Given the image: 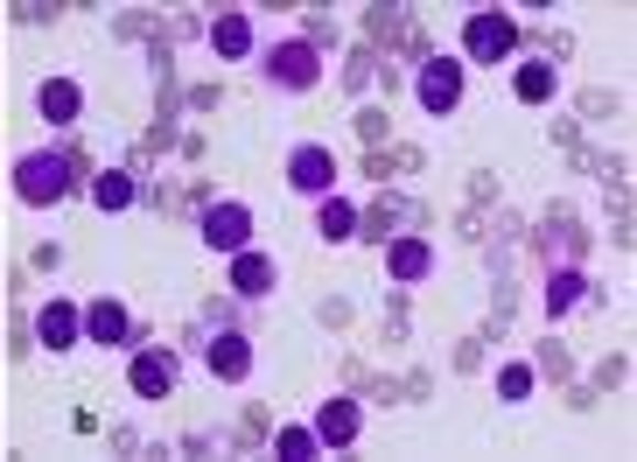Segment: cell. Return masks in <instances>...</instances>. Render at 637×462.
<instances>
[{
    "label": "cell",
    "mask_w": 637,
    "mask_h": 462,
    "mask_svg": "<svg viewBox=\"0 0 637 462\" xmlns=\"http://www.w3.org/2000/svg\"><path fill=\"white\" fill-rule=\"evenodd\" d=\"M274 280H281L274 253H260V245L231 253V295H239V301H266V295H274Z\"/></svg>",
    "instance_id": "5bb4252c"
},
{
    "label": "cell",
    "mask_w": 637,
    "mask_h": 462,
    "mask_svg": "<svg viewBox=\"0 0 637 462\" xmlns=\"http://www.w3.org/2000/svg\"><path fill=\"white\" fill-rule=\"evenodd\" d=\"M532 385H539V372H532L526 358L497 364V399H505V407H518V399H532Z\"/></svg>",
    "instance_id": "44dd1931"
},
{
    "label": "cell",
    "mask_w": 637,
    "mask_h": 462,
    "mask_svg": "<svg viewBox=\"0 0 637 462\" xmlns=\"http://www.w3.org/2000/svg\"><path fill=\"white\" fill-rule=\"evenodd\" d=\"M70 189H77V168H70L64 147H29V154H14V197H22L29 210H56Z\"/></svg>",
    "instance_id": "6da1fadb"
},
{
    "label": "cell",
    "mask_w": 637,
    "mask_h": 462,
    "mask_svg": "<svg viewBox=\"0 0 637 462\" xmlns=\"http://www.w3.org/2000/svg\"><path fill=\"white\" fill-rule=\"evenodd\" d=\"M35 351H50V358H64V351H77L85 343V308H77L70 295H50L43 308H35Z\"/></svg>",
    "instance_id": "ba28073f"
},
{
    "label": "cell",
    "mask_w": 637,
    "mask_h": 462,
    "mask_svg": "<svg viewBox=\"0 0 637 462\" xmlns=\"http://www.w3.org/2000/svg\"><path fill=\"white\" fill-rule=\"evenodd\" d=\"M274 455H281V462H316L322 441H316V428L301 420V428H281V435H274Z\"/></svg>",
    "instance_id": "7402d4cb"
},
{
    "label": "cell",
    "mask_w": 637,
    "mask_h": 462,
    "mask_svg": "<svg viewBox=\"0 0 637 462\" xmlns=\"http://www.w3.org/2000/svg\"><path fill=\"white\" fill-rule=\"evenodd\" d=\"M260 77H266L274 91H316V85H322V50L308 43V35H281V43H266Z\"/></svg>",
    "instance_id": "277c9868"
},
{
    "label": "cell",
    "mask_w": 637,
    "mask_h": 462,
    "mask_svg": "<svg viewBox=\"0 0 637 462\" xmlns=\"http://www.w3.org/2000/svg\"><path fill=\"white\" fill-rule=\"evenodd\" d=\"M358 239H378L385 245V239H393V210H385V204L378 210H358Z\"/></svg>",
    "instance_id": "d4e9b609"
},
{
    "label": "cell",
    "mask_w": 637,
    "mask_h": 462,
    "mask_svg": "<svg viewBox=\"0 0 637 462\" xmlns=\"http://www.w3.org/2000/svg\"><path fill=\"white\" fill-rule=\"evenodd\" d=\"M50 14H56V8H43V0H22V8H14V22L35 29V22H50Z\"/></svg>",
    "instance_id": "83f0119b"
},
{
    "label": "cell",
    "mask_w": 637,
    "mask_h": 462,
    "mask_svg": "<svg viewBox=\"0 0 637 462\" xmlns=\"http://www.w3.org/2000/svg\"><path fill=\"white\" fill-rule=\"evenodd\" d=\"M532 372H553V378H568V372H574L568 343H561V337H547V343H539V358H532Z\"/></svg>",
    "instance_id": "cb8c5ba5"
},
{
    "label": "cell",
    "mask_w": 637,
    "mask_h": 462,
    "mask_svg": "<svg viewBox=\"0 0 637 462\" xmlns=\"http://www.w3.org/2000/svg\"><path fill=\"white\" fill-rule=\"evenodd\" d=\"M539 301H547L553 322L574 316V308L589 301V274H582V266H547V287H539Z\"/></svg>",
    "instance_id": "ac0fdd59"
},
{
    "label": "cell",
    "mask_w": 637,
    "mask_h": 462,
    "mask_svg": "<svg viewBox=\"0 0 637 462\" xmlns=\"http://www.w3.org/2000/svg\"><path fill=\"white\" fill-rule=\"evenodd\" d=\"M428 274H435V239H420V231L385 239V280L393 287H420Z\"/></svg>",
    "instance_id": "7c38bea8"
},
{
    "label": "cell",
    "mask_w": 637,
    "mask_h": 462,
    "mask_svg": "<svg viewBox=\"0 0 637 462\" xmlns=\"http://www.w3.org/2000/svg\"><path fill=\"white\" fill-rule=\"evenodd\" d=\"M204 43H210V56H218V64H245V56H253V14L245 8H224V14H210L204 22Z\"/></svg>",
    "instance_id": "4fadbf2b"
},
{
    "label": "cell",
    "mask_w": 637,
    "mask_h": 462,
    "mask_svg": "<svg viewBox=\"0 0 637 462\" xmlns=\"http://www.w3.org/2000/svg\"><path fill=\"white\" fill-rule=\"evenodd\" d=\"M414 99H420L428 120H455L462 99H470V64L449 56V50H428V56H420V70H414Z\"/></svg>",
    "instance_id": "7a4b0ae2"
},
{
    "label": "cell",
    "mask_w": 637,
    "mask_h": 462,
    "mask_svg": "<svg viewBox=\"0 0 637 462\" xmlns=\"http://www.w3.org/2000/svg\"><path fill=\"white\" fill-rule=\"evenodd\" d=\"M35 112H43L56 133L77 127L85 120V85H77V77H43V85H35Z\"/></svg>",
    "instance_id": "9a60e30c"
},
{
    "label": "cell",
    "mask_w": 637,
    "mask_h": 462,
    "mask_svg": "<svg viewBox=\"0 0 637 462\" xmlns=\"http://www.w3.org/2000/svg\"><path fill=\"white\" fill-rule=\"evenodd\" d=\"M358 141L364 147H385V112H358Z\"/></svg>",
    "instance_id": "484cf974"
},
{
    "label": "cell",
    "mask_w": 637,
    "mask_h": 462,
    "mask_svg": "<svg viewBox=\"0 0 637 462\" xmlns=\"http://www.w3.org/2000/svg\"><path fill=\"white\" fill-rule=\"evenodd\" d=\"M364 176H372V183H393V154L372 147V154H364Z\"/></svg>",
    "instance_id": "4316f807"
},
{
    "label": "cell",
    "mask_w": 637,
    "mask_h": 462,
    "mask_svg": "<svg viewBox=\"0 0 637 462\" xmlns=\"http://www.w3.org/2000/svg\"><path fill=\"white\" fill-rule=\"evenodd\" d=\"M91 204L99 210H133L141 204V176H133V168H99V176H91Z\"/></svg>",
    "instance_id": "ffe728a7"
},
{
    "label": "cell",
    "mask_w": 637,
    "mask_h": 462,
    "mask_svg": "<svg viewBox=\"0 0 637 462\" xmlns=\"http://www.w3.org/2000/svg\"><path fill=\"white\" fill-rule=\"evenodd\" d=\"M204 372L224 378V385H245L253 378V337H245L239 322H210L204 330Z\"/></svg>",
    "instance_id": "52a82bcc"
},
{
    "label": "cell",
    "mask_w": 637,
    "mask_h": 462,
    "mask_svg": "<svg viewBox=\"0 0 637 462\" xmlns=\"http://www.w3.org/2000/svg\"><path fill=\"white\" fill-rule=\"evenodd\" d=\"M518 43H526V35H518V22L505 8H470L462 14V64H497L505 70L518 56Z\"/></svg>",
    "instance_id": "3957f363"
},
{
    "label": "cell",
    "mask_w": 637,
    "mask_h": 462,
    "mask_svg": "<svg viewBox=\"0 0 637 462\" xmlns=\"http://www.w3.org/2000/svg\"><path fill=\"white\" fill-rule=\"evenodd\" d=\"M85 343H106V351H133V343H141V322L127 316V301L99 295V301H85Z\"/></svg>",
    "instance_id": "8fae6325"
},
{
    "label": "cell",
    "mask_w": 637,
    "mask_h": 462,
    "mask_svg": "<svg viewBox=\"0 0 637 462\" xmlns=\"http://www.w3.org/2000/svg\"><path fill=\"white\" fill-rule=\"evenodd\" d=\"M553 91H561V64H547V56L512 64V99H518V106H547Z\"/></svg>",
    "instance_id": "e0dca14e"
},
{
    "label": "cell",
    "mask_w": 637,
    "mask_h": 462,
    "mask_svg": "<svg viewBox=\"0 0 637 462\" xmlns=\"http://www.w3.org/2000/svg\"><path fill=\"white\" fill-rule=\"evenodd\" d=\"M372 77H378V56H372V50H351V64H343V77H337V85H343V91H351V99H358V91L372 85Z\"/></svg>",
    "instance_id": "603a6c76"
},
{
    "label": "cell",
    "mask_w": 637,
    "mask_h": 462,
    "mask_svg": "<svg viewBox=\"0 0 637 462\" xmlns=\"http://www.w3.org/2000/svg\"><path fill=\"white\" fill-rule=\"evenodd\" d=\"M308 428H316V441H322V455H337V449H351V441L364 435V407L351 393H330L316 407V420H308Z\"/></svg>",
    "instance_id": "30bf717a"
},
{
    "label": "cell",
    "mask_w": 637,
    "mask_h": 462,
    "mask_svg": "<svg viewBox=\"0 0 637 462\" xmlns=\"http://www.w3.org/2000/svg\"><path fill=\"white\" fill-rule=\"evenodd\" d=\"M316 239L322 245H351L358 239V204L351 197H316Z\"/></svg>",
    "instance_id": "d6986e66"
},
{
    "label": "cell",
    "mask_w": 637,
    "mask_h": 462,
    "mask_svg": "<svg viewBox=\"0 0 637 462\" xmlns=\"http://www.w3.org/2000/svg\"><path fill=\"white\" fill-rule=\"evenodd\" d=\"M127 385H133V399H168L183 385V358H176V343H133V358H127Z\"/></svg>",
    "instance_id": "8992f818"
},
{
    "label": "cell",
    "mask_w": 637,
    "mask_h": 462,
    "mask_svg": "<svg viewBox=\"0 0 637 462\" xmlns=\"http://www.w3.org/2000/svg\"><path fill=\"white\" fill-rule=\"evenodd\" d=\"M253 231H260V218H253V204H245V197H210L204 218H197V239L210 245V253H224V260L245 253Z\"/></svg>",
    "instance_id": "5b68a950"
},
{
    "label": "cell",
    "mask_w": 637,
    "mask_h": 462,
    "mask_svg": "<svg viewBox=\"0 0 637 462\" xmlns=\"http://www.w3.org/2000/svg\"><path fill=\"white\" fill-rule=\"evenodd\" d=\"M287 189L295 197H337V147H322V141H301L295 154H287Z\"/></svg>",
    "instance_id": "9c48e42d"
},
{
    "label": "cell",
    "mask_w": 637,
    "mask_h": 462,
    "mask_svg": "<svg viewBox=\"0 0 637 462\" xmlns=\"http://www.w3.org/2000/svg\"><path fill=\"white\" fill-rule=\"evenodd\" d=\"M582 239L589 231L574 224V210H547V224H539V253H547V266H582Z\"/></svg>",
    "instance_id": "2e32d148"
}]
</instances>
